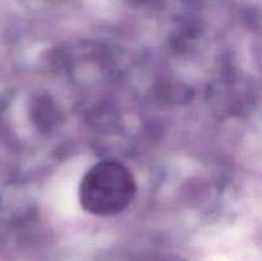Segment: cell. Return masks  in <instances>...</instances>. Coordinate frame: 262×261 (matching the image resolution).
I'll return each instance as SVG.
<instances>
[{"mask_svg": "<svg viewBox=\"0 0 262 261\" xmlns=\"http://www.w3.org/2000/svg\"><path fill=\"white\" fill-rule=\"evenodd\" d=\"M137 186L129 169L119 161L102 160L86 171L79 186V201L87 212L113 216L135 199Z\"/></svg>", "mask_w": 262, "mask_h": 261, "instance_id": "6da1fadb", "label": "cell"}]
</instances>
